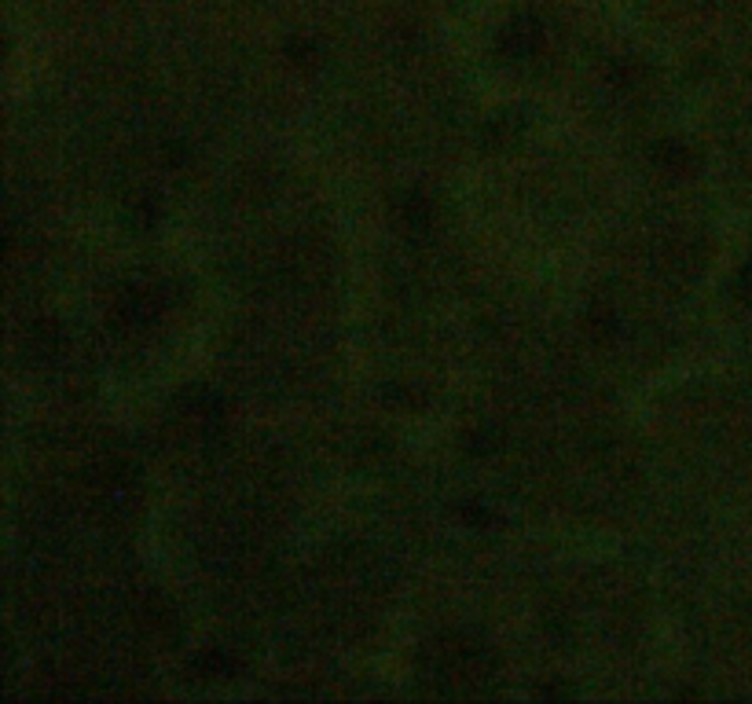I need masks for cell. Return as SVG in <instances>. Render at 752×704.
<instances>
[{
	"mask_svg": "<svg viewBox=\"0 0 752 704\" xmlns=\"http://www.w3.org/2000/svg\"><path fill=\"white\" fill-rule=\"evenodd\" d=\"M400 217L408 220V228L411 231H419V228H426L433 220V213H430V202L419 195V191H411L408 198H404V206H400Z\"/></svg>",
	"mask_w": 752,
	"mask_h": 704,
	"instance_id": "obj_1",
	"label": "cell"
},
{
	"mask_svg": "<svg viewBox=\"0 0 752 704\" xmlns=\"http://www.w3.org/2000/svg\"><path fill=\"white\" fill-rule=\"evenodd\" d=\"M653 158H657V162H664V165H683V162H690V154H686L683 143H672V140L657 143V151H653Z\"/></svg>",
	"mask_w": 752,
	"mask_h": 704,
	"instance_id": "obj_2",
	"label": "cell"
},
{
	"mask_svg": "<svg viewBox=\"0 0 752 704\" xmlns=\"http://www.w3.org/2000/svg\"><path fill=\"white\" fill-rule=\"evenodd\" d=\"M734 294H738L741 301H749V305H752V261L745 264V268L738 272V279H734Z\"/></svg>",
	"mask_w": 752,
	"mask_h": 704,
	"instance_id": "obj_3",
	"label": "cell"
},
{
	"mask_svg": "<svg viewBox=\"0 0 752 704\" xmlns=\"http://www.w3.org/2000/svg\"><path fill=\"white\" fill-rule=\"evenodd\" d=\"M199 668H202V671H213V675H217V671H228L232 664H228V660H224L221 653H210V657H202V660H199Z\"/></svg>",
	"mask_w": 752,
	"mask_h": 704,
	"instance_id": "obj_4",
	"label": "cell"
},
{
	"mask_svg": "<svg viewBox=\"0 0 752 704\" xmlns=\"http://www.w3.org/2000/svg\"><path fill=\"white\" fill-rule=\"evenodd\" d=\"M466 521H470V525H485V521H488V514H485V510H477V506H474V510H466Z\"/></svg>",
	"mask_w": 752,
	"mask_h": 704,
	"instance_id": "obj_5",
	"label": "cell"
}]
</instances>
